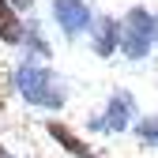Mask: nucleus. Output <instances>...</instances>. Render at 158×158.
Masks as SVG:
<instances>
[{"mask_svg":"<svg viewBox=\"0 0 158 158\" xmlns=\"http://www.w3.org/2000/svg\"><path fill=\"white\" fill-rule=\"evenodd\" d=\"M0 158H19V154H11V151H8V143H0Z\"/></svg>","mask_w":158,"mask_h":158,"instance_id":"f8f14e48","label":"nucleus"},{"mask_svg":"<svg viewBox=\"0 0 158 158\" xmlns=\"http://www.w3.org/2000/svg\"><path fill=\"white\" fill-rule=\"evenodd\" d=\"M87 45H90V56H98V60L121 56V15L98 11L90 30H87Z\"/></svg>","mask_w":158,"mask_h":158,"instance_id":"423d86ee","label":"nucleus"},{"mask_svg":"<svg viewBox=\"0 0 158 158\" xmlns=\"http://www.w3.org/2000/svg\"><path fill=\"white\" fill-rule=\"evenodd\" d=\"M132 135H135L139 147L158 151V113H139V121L132 124Z\"/></svg>","mask_w":158,"mask_h":158,"instance_id":"1a4fd4ad","label":"nucleus"},{"mask_svg":"<svg viewBox=\"0 0 158 158\" xmlns=\"http://www.w3.org/2000/svg\"><path fill=\"white\" fill-rule=\"evenodd\" d=\"M94 4L90 0H49V23L53 30L60 34V42H79V38H87L90 23H94Z\"/></svg>","mask_w":158,"mask_h":158,"instance_id":"20e7f679","label":"nucleus"},{"mask_svg":"<svg viewBox=\"0 0 158 158\" xmlns=\"http://www.w3.org/2000/svg\"><path fill=\"white\" fill-rule=\"evenodd\" d=\"M23 56H34V60H53V42H49V30L38 15H27V34H23Z\"/></svg>","mask_w":158,"mask_h":158,"instance_id":"0eeeda50","label":"nucleus"},{"mask_svg":"<svg viewBox=\"0 0 158 158\" xmlns=\"http://www.w3.org/2000/svg\"><path fill=\"white\" fill-rule=\"evenodd\" d=\"M23 34H27V15L15 11L8 0H0V45L4 49H23Z\"/></svg>","mask_w":158,"mask_h":158,"instance_id":"6e6552de","label":"nucleus"},{"mask_svg":"<svg viewBox=\"0 0 158 158\" xmlns=\"http://www.w3.org/2000/svg\"><path fill=\"white\" fill-rule=\"evenodd\" d=\"M42 132H45V139L53 147H60L68 158H98V147L75 124H68L64 117H45V121H42Z\"/></svg>","mask_w":158,"mask_h":158,"instance_id":"39448f33","label":"nucleus"},{"mask_svg":"<svg viewBox=\"0 0 158 158\" xmlns=\"http://www.w3.org/2000/svg\"><path fill=\"white\" fill-rule=\"evenodd\" d=\"M8 4L15 11H23V15H34V0H8Z\"/></svg>","mask_w":158,"mask_h":158,"instance_id":"9d476101","label":"nucleus"},{"mask_svg":"<svg viewBox=\"0 0 158 158\" xmlns=\"http://www.w3.org/2000/svg\"><path fill=\"white\" fill-rule=\"evenodd\" d=\"M154 60H158V8H154Z\"/></svg>","mask_w":158,"mask_h":158,"instance_id":"9b49d317","label":"nucleus"},{"mask_svg":"<svg viewBox=\"0 0 158 158\" xmlns=\"http://www.w3.org/2000/svg\"><path fill=\"white\" fill-rule=\"evenodd\" d=\"M121 56L128 64H143L154 56V11L147 4L121 11Z\"/></svg>","mask_w":158,"mask_h":158,"instance_id":"7ed1b4c3","label":"nucleus"},{"mask_svg":"<svg viewBox=\"0 0 158 158\" xmlns=\"http://www.w3.org/2000/svg\"><path fill=\"white\" fill-rule=\"evenodd\" d=\"M135 121H139V102H135V94L128 87H113L106 94L102 109H90L83 117V128L90 135H124V132H132Z\"/></svg>","mask_w":158,"mask_h":158,"instance_id":"f03ea898","label":"nucleus"},{"mask_svg":"<svg viewBox=\"0 0 158 158\" xmlns=\"http://www.w3.org/2000/svg\"><path fill=\"white\" fill-rule=\"evenodd\" d=\"M11 94L23 102L27 109L60 117L72 106V83L45 60H34V56H19L11 64Z\"/></svg>","mask_w":158,"mask_h":158,"instance_id":"f257e3e1","label":"nucleus"}]
</instances>
